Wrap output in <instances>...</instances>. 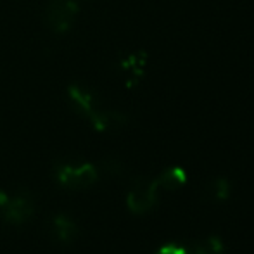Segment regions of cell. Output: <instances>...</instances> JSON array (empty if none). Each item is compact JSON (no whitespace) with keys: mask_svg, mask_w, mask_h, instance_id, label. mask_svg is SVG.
<instances>
[{"mask_svg":"<svg viewBox=\"0 0 254 254\" xmlns=\"http://www.w3.org/2000/svg\"><path fill=\"white\" fill-rule=\"evenodd\" d=\"M187 249L192 254H225V248L221 244V241L214 235H209L201 241L192 242L190 246H187Z\"/></svg>","mask_w":254,"mask_h":254,"instance_id":"30bf717a","label":"cell"},{"mask_svg":"<svg viewBox=\"0 0 254 254\" xmlns=\"http://www.w3.org/2000/svg\"><path fill=\"white\" fill-rule=\"evenodd\" d=\"M156 182L159 189H164V190H177L182 185H185V182H187V173H185L184 168L173 166V168H168L166 171H163V173L156 178Z\"/></svg>","mask_w":254,"mask_h":254,"instance_id":"9c48e42d","label":"cell"},{"mask_svg":"<svg viewBox=\"0 0 254 254\" xmlns=\"http://www.w3.org/2000/svg\"><path fill=\"white\" fill-rule=\"evenodd\" d=\"M67 95H69V101L73 104V107L88 120L92 114L97 111V97L94 95V92L88 90L83 85H71L67 88Z\"/></svg>","mask_w":254,"mask_h":254,"instance_id":"52a82bcc","label":"cell"},{"mask_svg":"<svg viewBox=\"0 0 254 254\" xmlns=\"http://www.w3.org/2000/svg\"><path fill=\"white\" fill-rule=\"evenodd\" d=\"M230 182L227 178H213L211 182H207L206 187L202 190V199L206 202H223L230 197Z\"/></svg>","mask_w":254,"mask_h":254,"instance_id":"ba28073f","label":"cell"},{"mask_svg":"<svg viewBox=\"0 0 254 254\" xmlns=\"http://www.w3.org/2000/svg\"><path fill=\"white\" fill-rule=\"evenodd\" d=\"M154 254H192L187 249V246H180V244H166L161 249H157Z\"/></svg>","mask_w":254,"mask_h":254,"instance_id":"8fae6325","label":"cell"},{"mask_svg":"<svg viewBox=\"0 0 254 254\" xmlns=\"http://www.w3.org/2000/svg\"><path fill=\"white\" fill-rule=\"evenodd\" d=\"M104 170H106L109 175H120L121 171H123V166H121L120 161H116V159H107L106 163H104Z\"/></svg>","mask_w":254,"mask_h":254,"instance_id":"7c38bea8","label":"cell"},{"mask_svg":"<svg viewBox=\"0 0 254 254\" xmlns=\"http://www.w3.org/2000/svg\"><path fill=\"white\" fill-rule=\"evenodd\" d=\"M149 56L145 51H137L133 54H128L127 57L120 61V71L127 78V87L133 88L142 81L145 73V66H147Z\"/></svg>","mask_w":254,"mask_h":254,"instance_id":"5b68a950","label":"cell"},{"mask_svg":"<svg viewBox=\"0 0 254 254\" xmlns=\"http://www.w3.org/2000/svg\"><path fill=\"white\" fill-rule=\"evenodd\" d=\"M0 213L3 220L10 225H23L35 213V204L31 197L24 192L16 195H9L7 192L0 190Z\"/></svg>","mask_w":254,"mask_h":254,"instance_id":"3957f363","label":"cell"},{"mask_svg":"<svg viewBox=\"0 0 254 254\" xmlns=\"http://www.w3.org/2000/svg\"><path fill=\"white\" fill-rule=\"evenodd\" d=\"M157 182L156 178H138L133 185H131L130 192L127 195V206L131 213L135 214H144L149 213L157 202Z\"/></svg>","mask_w":254,"mask_h":254,"instance_id":"277c9868","label":"cell"},{"mask_svg":"<svg viewBox=\"0 0 254 254\" xmlns=\"http://www.w3.org/2000/svg\"><path fill=\"white\" fill-rule=\"evenodd\" d=\"M54 175L59 185L71 190H81L94 185L99 178V171L90 163H74V161H61L54 168Z\"/></svg>","mask_w":254,"mask_h":254,"instance_id":"6da1fadb","label":"cell"},{"mask_svg":"<svg viewBox=\"0 0 254 254\" xmlns=\"http://www.w3.org/2000/svg\"><path fill=\"white\" fill-rule=\"evenodd\" d=\"M49 235L54 239L56 242H61V244H73L76 241L78 234V225L73 218H69L67 214H54L49 221V227H47Z\"/></svg>","mask_w":254,"mask_h":254,"instance_id":"8992f818","label":"cell"},{"mask_svg":"<svg viewBox=\"0 0 254 254\" xmlns=\"http://www.w3.org/2000/svg\"><path fill=\"white\" fill-rule=\"evenodd\" d=\"M80 12V5L74 0H49L45 9V21L57 35H64L73 28Z\"/></svg>","mask_w":254,"mask_h":254,"instance_id":"7a4b0ae2","label":"cell"}]
</instances>
